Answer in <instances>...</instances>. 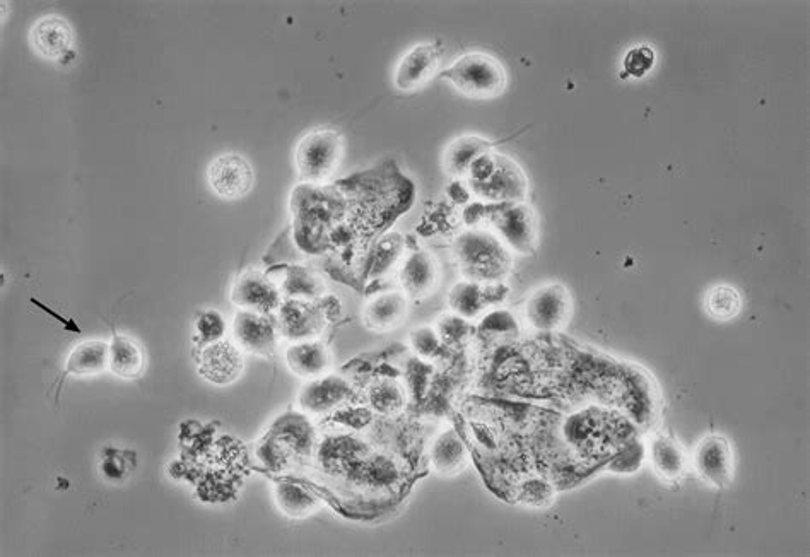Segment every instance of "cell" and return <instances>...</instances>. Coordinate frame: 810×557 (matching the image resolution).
<instances>
[{
  "mask_svg": "<svg viewBox=\"0 0 810 557\" xmlns=\"http://www.w3.org/2000/svg\"><path fill=\"white\" fill-rule=\"evenodd\" d=\"M224 330H226V325L218 311H204L195 325V335L202 347L221 341Z\"/></svg>",
  "mask_w": 810,
  "mask_h": 557,
  "instance_id": "21",
  "label": "cell"
},
{
  "mask_svg": "<svg viewBox=\"0 0 810 557\" xmlns=\"http://www.w3.org/2000/svg\"><path fill=\"white\" fill-rule=\"evenodd\" d=\"M243 371L240 349L231 341H218L202 347L199 373L207 382L228 385L235 382Z\"/></svg>",
  "mask_w": 810,
  "mask_h": 557,
  "instance_id": "6",
  "label": "cell"
},
{
  "mask_svg": "<svg viewBox=\"0 0 810 557\" xmlns=\"http://www.w3.org/2000/svg\"><path fill=\"white\" fill-rule=\"evenodd\" d=\"M371 402L376 407V411L392 412L400 405L399 390L395 385L388 382L378 383L371 392Z\"/></svg>",
  "mask_w": 810,
  "mask_h": 557,
  "instance_id": "23",
  "label": "cell"
},
{
  "mask_svg": "<svg viewBox=\"0 0 810 557\" xmlns=\"http://www.w3.org/2000/svg\"><path fill=\"white\" fill-rule=\"evenodd\" d=\"M653 462L658 474L665 479H675L684 470V457L677 446L669 440H658L653 446Z\"/></svg>",
  "mask_w": 810,
  "mask_h": 557,
  "instance_id": "20",
  "label": "cell"
},
{
  "mask_svg": "<svg viewBox=\"0 0 810 557\" xmlns=\"http://www.w3.org/2000/svg\"><path fill=\"white\" fill-rule=\"evenodd\" d=\"M212 192L221 199L236 200L252 190L255 173L247 159L240 154H223L212 161L207 171Z\"/></svg>",
  "mask_w": 810,
  "mask_h": 557,
  "instance_id": "3",
  "label": "cell"
},
{
  "mask_svg": "<svg viewBox=\"0 0 810 557\" xmlns=\"http://www.w3.org/2000/svg\"><path fill=\"white\" fill-rule=\"evenodd\" d=\"M443 77L452 81L460 93L477 100L496 98L506 88L505 67L486 53H469L460 57Z\"/></svg>",
  "mask_w": 810,
  "mask_h": 557,
  "instance_id": "1",
  "label": "cell"
},
{
  "mask_svg": "<svg viewBox=\"0 0 810 557\" xmlns=\"http://www.w3.org/2000/svg\"><path fill=\"white\" fill-rule=\"evenodd\" d=\"M571 300L561 286H546L535 291L527 303V320L537 330H556L570 317Z\"/></svg>",
  "mask_w": 810,
  "mask_h": 557,
  "instance_id": "5",
  "label": "cell"
},
{
  "mask_svg": "<svg viewBox=\"0 0 810 557\" xmlns=\"http://www.w3.org/2000/svg\"><path fill=\"white\" fill-rule=\"evenodd\" d=\"M347 393H349V387L346 383L339 378L327 376V378L317 380L305 387L300 395L301 405L308 411H327L330 407L339 404L341 400L346 399Z\"/></svg>",
  "mask_w": 810,
  "mask_h": 557,
  "instance_id": "16",
  "label": "cell"
},
{
  "mask_svg": "<svg viewBox=\"0 0 810 557\" xmlns=\"http://www.w3.org/2000/svg\"><path fill=\"white\" fill-rule=\"evenodd\" d=\"M341 135L332 130H315L301 139L296 149V166L301 180L322 183L334 175L341 163Z\"/></svg>",
  "mask_w": 810,
  "mask_h": 557,
  "instance_id": "2",
  "label": "cell"
},
{
  "mask_svg": "<svg viewBox=\"0 0 810 557\" xmlns=\"http://www.w3.org/2000/svg\"><path fill=\"white\" fill-rule=\"evenodd\" d=\"M101 469H103V472H105L106 477H110V479H122L125 472H127V467L124 465V460H122V458H118L117 453H115L113 457L106 458Z\"/></svg>",
  "mask_w": 810,
  "mask_h": 557,
  "instance_id": "24",
  "label": "cell"
},
{
  "mask_svg": "<svg viewBox=\"0 0 810 557\" xmlns=\"http://www.w3.org/2000/svg\"><path fill=\"white\" fill-rule=\"evenodd\" d=\"M400 281L407 294L414 298L426 296L436 284L435 260L429 257L428 253L417 252L407 258Z\"/></svg>",
  "mask_w": 810,
  "mask_h": 557,
  "instance_id": "12",
  "label": "cell"
},
{
  "mask_svg": "<svg viewBox=\"0 0 810 557\" xmlns=\"http://www.w3.org/2000/svg\"><path fill=\"white\" fill-rule=\"evenodd\" d=\"M440 57L433 45L421 43L412 47L400 59L395 69L394 83L402 91H414L428 84L438 71Z\"/></svg>",
  "mask_w": 810,
  "mask_h": 557,
  "instance_id": "7",
  "label": "cell"
},
{
  "mask_svg": "<svg viewBox=\"0 0 810 557\" xmlns=\"http://www.w3.org/2000/svg\"><path fill=\"white\" fill-rule=\"evenodd\" d=\"M742 300L737 289L730 286H717L711 289L706 296V308L710 311L711 317L718 320H732L739 315Z\"/></svg>",
  "mask_w": 810,
  "mask_h": 557,
  "instance_id": "19",
  "label": "cell"
},
{
  "mask_svg": "<svg viewBox=\"0 0 810 557\" xmlns=\"http://www.w3.org/2000/svg\"><path fill=\"white\" fill-rule=\"evenodd\" d=\"M110 370L120 378H137L144 370V354L137 342L117 335L110 346Z\"/></svg>",
  "mask_w": 810,
  "mask_h": 557,
  "instance_id": "15",
  "label": "cell"
},
{
  "mask_svg": "<svg viewBox=\"0 0 810 557\" xmlns=\"http://www.w3.org/2000/svg\"><path fill=\"white\" fill-rule=\"evenodd\" d=\"M110 368V346L101 341L84 342L71 352L65 371L72 375H100Z\"/></svg>",
  "mask_w": 810,
  "mask_h": 557,
  "instance_id": "14",
  "label": "cell"
},
{
  "mask_svg": "<svg viewBox=\"0 0 810 557\" xmlns=\"http://www.w3.org/2000/svg\"><path fill=\"white\" fill-rule=\"evenodd\" d=\"M31 45L45 59H60L71 48V26L59 16L40 19L31 30Z\"/></svg>",
  "mask_w": 810,
  "mask_h": 557,
  "instance_id": "10",
  "label": "cell"
},
{
  "mask_svg": "<svg viewBox=\"0 0 810 557\" xmlns=\"http://www.w3.org/2000/svg\"><path fill=\"white\" fill-rule=\"evenodd\" d=\"M431 460L441 474H455L465 464V450L462 441L453 431L441 434L433 445Z\"/></svg>",
  "mask_w": 810,
  "mask_h": 557,
  "instance_id": "18",
  "label": "cell"
},
{
  "mask_svg": "<svg viewBox=\"0 0 810 557\" xmlns=\"http://www.w3.org/2000/svg\"><path fill=\"white\" fill-rule=\"evenodd\" d=\"M407 313V300L399 293L380 294L371 301L364 311L368 327L375 330H390L404 320Z\"/></svg>",
  "mask_w": 810,
  "mask_h": 557,
  "instance_id": "13",
  "label": "cell"
},
{
  "mask_svg": "<svg viewBox=\"0 0 810 557\" xmlns=\"http://www.w3.org/2000/svg\"><path fill=\"white\" fill-rule=\"evenodd\" d=\"M276 503L279 510L291 518H305L315 513L320 506L313 494L289 482H277Z\"/></svg>",
  "mask_w": 810,
  "mask_h": 557,
  "instance_id": "17",
  "label": "cell"
},
{
  "mask_svg": "<svg viewBox=\"0 0 810 557\" xmlns=\"http://www.w3.org/2000/svg\"><path fill=\"white\" fill-rule=\"evenodd\" d=\"M694 469L713 486L725 487L734 479V455L727 440L710 436L694 450Z\"/></svg>",
  "mask_w": 810,
  "mask_h": 557,
  "instance_id": "4",
  "label": "cell"
},
{
  "mask_svg": "<svg viewBox=\"0 0 810 557\" xmlns=\"http://www.w3.org/2000/svg\"><path fill=\"white\" fill-rule=\"evenodd\" d=\"M653 64H655L653 48L641 45L631 48L624 57V72L631 77H643L652 69Z\"/></svg>",
  "mask_w": 810,
  "mask_h": 557,
  "instance_id": "22",
  "label": "cell"
},
{
  "mask_svg": "<svg viewBox=\"0 0 810 557\" xmlns=\"http://www.w3.org/2000/svg\"><path fill=\"white\" fill-rule=\"evenodd\" d=\"M231 298L241 308L262 313V315L274 310L281 303V294L277 291L276 286L257 272L241 276L236 281Z\"/></svg>",
  "mask_w": 810,
  "mask_h": 557,
  "instance_id": "9",
  "label": "cell"
},
{
  "mask_svg": "<svg viewBox=\"0 0 810 557\" xmlns=\"http://www.w3.org/2000/svg\"><path fill=\"white\" fill-rule=\"evenodd\" d=\"M231 332L236 346L252 354L270 356L276 349V332L262 313L240 311L235 317Z\"/></svg>",
  "mask_w": 810,
  "mask_h": 557,
  "instance_id": "8",
  "label": "cell"
},
{
  "mask_svg": "<svg viewBox=\"0 0 810 557\" xmlns=\"http://www.w3.org/2000/svg\"><path fill=\"white\" fill-rule=\"evenodd\" d=\"M289 370L303 378H318L330 368V352L320 342H301L286 351Z\"/></svg>",
  "mask_w": 810,
  "mask_h": 557,
  "instance_id": "11",
  "label": "cell"
}]
</instances>
